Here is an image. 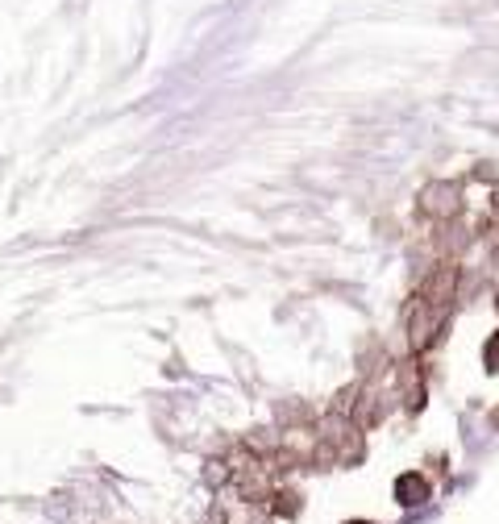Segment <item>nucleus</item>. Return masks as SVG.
<instances>
[{
  "mask_svg": "<svg viewBox=\"0 0 499 524\" xmlns=\"http://www.w3.org/2000/svg\"><path fill=\"white\" fill-rule=\"evenodd\" d=\"M487 371H499V333L487 341Z\"/></svg>",
  "mask_w": 499,
  "mask_h": 524,
  "instance_id": "obj_2",
  "label": "nucleus"
},
{
  "mask_svg": "<svg viewBox=\"0 0 499 524\" xmlns=\"http://www.w3.org/2000/svg\"><path fill=\"white\" fill-rule=\"evenodd\" d=\"M358 524H362V521H358Z\"/></svg>",
  "mask_w": 499,
  "mask_h": 524,
  "instance_id": "obj_3",
  "label": "nucleus"
},
{
  "mask_svg": "<svg viewBox=\"0 0 499 524\" xmlns=\"http://www.w3.org/2000/svg\"><path fill=\"white\" fill-rule=\"evenodd\" d=\"M396 496H400V504L416 508V504H425V500H429V483H425L421 475H404V479L396 483Z\"/></svg>",
  "mask_w": 499,
  "mask_h": 524,
  "instance_id": "obj_1",
  "label": "nucleus"
}]
</instances>
